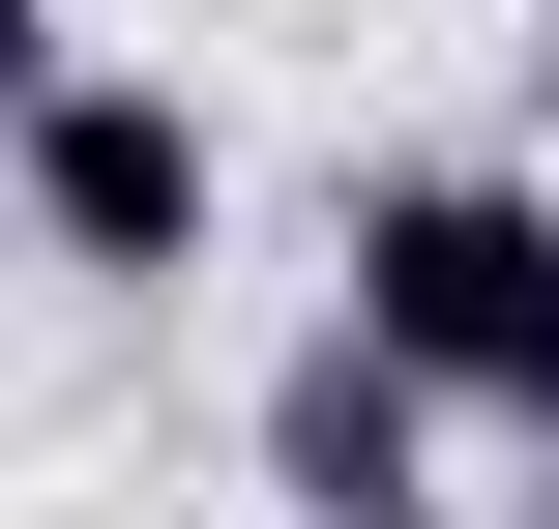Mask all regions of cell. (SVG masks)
Listing matches in <instances>:
<instances>
[{
  "label": "cell",
  "instance_id": "cell-1",
  "mask_svg": "<svg viewBox=\"0 0 559 529\" xmlns=\"http://www.w3.org/2000/svg\"><path fill=\"white\" fill-rule=\"evenodd\" d=\"M442 442H559V177L501 147H413V177H354V294H324Z\"/></svg>",
  "mask_w": 559,
  "mask_h": 529
},
{
  "label": "cell",
  "instance_id": "cell-2",
  "mask_svg": "<svg viewBox=\"0 0 559 529\" xmlns=\"http://www.w3.org/2000/svg\"><path fill=\"white\" fill-rule=\"evenodd\" d=\"M0 206H29V265H59V294H177V265H206V206H236V147H206V88L59 59V88L0 118Z\"/></svg>",
  "mask_w": 559,
  "mask_h": 529
},
{
  "label": "cell",
  "instance_id": "cell-3",
  "mask_svg": "<svg viewBox=\"0 0 559 529\" xmlns=\"http://www.w3.org/2000/svg\"><path fill=\"white\" fill-rule=\"evenodd\" d=\"M265 529H442V412H413L354 324L265 353Z\"/></svg>",
  "mask_w": 559,
  "mask_h": 529
},
{
  "label": "cell",
  "instance_id": "cell-4",
  "mask_svg": "<svg viewBox=\"0 0 559 529\" xmlns=\"http://www.w3.org/2000/svg\"><path fill=\"white\" fill-rule=\"evenodd\" d=\"M59 59H88V29H59V0H0V118H29V88H59Z\"/></svg>",
  "mask_w": 559,
  "mask_h": 529
},
{
  "label": "cell",
  "instance_id": "cell-5",
  "mask_svg": "<svg viewBox=\"0 0 559 529\" xmlns=\"http://www.w3.org/2000/svg\"><path fill=\"white\" fill-rule=\"evenodd\" d=\"M531 118H559V0H531Z\"/></svg>",
  "mask_w": 559,
  "mask_h": 529
},
{
  "label": "cell",
  "instance_id": "cell-6",
  "mask_svg": "<svg viewBox=\"0 0 559 529\" xmlns=\"http://www.w3.org/2000/svg\"><path fill=\"white\" fill-rule=\"evenodd\" d=\"M531 529H559V501H531Z\"/></svg>",
  "mask_w": 559,
  "mask_h": 529
}]
</instances>
